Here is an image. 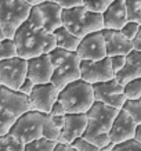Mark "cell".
Here are the masks:
<instances>
[{"label":"cell","instance_id":"obj_1","mask_svg":"<svg viewBox=\"0 0 141 151\" xmlns=\"http://www.w3.org/2000/svg\"><path fill=\"white\" fill-rule=\"evenodd\" d=\"M13 39L17 45L18 57L24 60L49 54L53 49H55L54 35L47 32L44 28L35 27L29 21H25L17 29Z\"/></svg>","mask_w":141,"mask_h":151},{"label":"cell","instance_id":"obj_2","mask_svg":"<svg viewBox=\"0 0 141 151\" xmlns=\"http://www.w3.org/2000/svg\"><path fill=\"white\" fill-rule=\"evenodd\" d=\"M118 112V108L109 107L100 101H94L91 108L86 112L89 122H87V128L83 132L82 137L86 139L87 142L93 143L98 148L104 150L105 147L111 144L109 130H111V126L114 124Z\"/></svg>","mask_w":141,"mask_h":151},{"label":"cell","instance_id":"obj_3","mask_svg":"<svg viewBox=\"0 0 141 151\" xmlns=\"http://www.w3.org/2000/svg\"><path fill=\"white\" fill-rule=\"evenodd\" d=\"M49 54L53 64L51 83L58 90L64 89L68 83L80 79V58L76 51H68L55 47Z\"/></svg>","mask_w":141,"mask_h":151},{"label":"cell","instance_id":"obj_4","mask_svg":"<svg viewBox=\"0 0 141 151\" xmlns=\"http://www.w3.org/2000/svg\"><path fill=\"white\" fill-rule=\"evenodd\" d=\"M62 27L82 39L91 32H98L104 29L102 13L91 11L84 6L62 10Z\"/></svg>","mask_w":141,"mask_h":151},{"label":"cell","instance_id":"obj_5","mask_svg":"<svg viewBox=\"0 0 141 151\" xmlns=\"http://www.w3.org/2000/svg\"><path fill=\"white\" fill-rule=\"evenodd\" d=\"M58 101L65 107L67 114H86L96 101L93 85L83 79L73 81L59 90Z\"/></svg>","mask_w":141,"mask_h":151},{"label":"cell","instance_id":"obj_6","mask_svg":"<svg viewBox=\"0 0 141 151\" xmlns=\"http://www.w3.org/2000/svg\"><path fill=\"white\" fill-rule=\"evenodd\" d=\"M31 9L24 0H0V28L4 37L13 39L17 29L28 19Z\"/></svg>","mask_w":141,"mask_h":151},{"label":"cell","instance_id":"obj_7","mask_svg":"<svg viewBox=\"0 0 141 151\" xmlns=\"http://www.w3.org/2000/svg\"><path fill=\"white\" fill-rule=\"evenodd\" d=\"M43 121H44L43 112L28 111L15 119L9 133L22 144L31 143L36 139L43 137Z\"/></svg>","mask_w":141,"mask_h":151},{"label":"cell","instance_id":"obj_8","mask_svg":"<svg viewBox=\"0 0 141 151\" xmlns=\"http://www.w3.org/2000/svg\"><path fill=\"white\" fill-rule=\"evenodd\" d=\"M28 61L21 57H14L0 61V86L18 90L26 79Z\"/></svg>","mask_w":141,"mask_h":151},{"label":"cell","instance_id":"obj_9","mask_svg":"<svg viewBox=\"0 0 141 151\" xmlns=\"http://www.w3.org/2000/svg\"><path fill=\"white\" fill-rule=\"evenodd\" d=\"M114 78L115 72L108 55L98 61L80 60V79H83L84 82L94 85V83L107 82Z\"/></svg>","mask_w":141,"mask_h":151},{"label":"cell","instance_id":"obj_10","mask_svg":"<svg viewBox=\"0 0 141 151\" xmlns=\"http://www.w3.org/2000/svg\"><path fill=\"white\" fill-rule=\"evenodd\" d=\"M93 92H94V100L96 101L104 103V104L118 108V110H122L125 103H126L123 86L115 78L111 81H107V82L94 83Z\"/></svg>","mask_w":141,"mask_h":151},{"label":"cell","instance_id":"obj_11","mask_svg":"<svg viewBox=\"0 0 141 151\" xmlns=\"http://www.w3.org/2000/svg\"><path fill=\"white\" fill-rule=\"evenodd\" d=\"M59 90L51 82L43 85H35L32 93L29 94L31 111H37L43 114H49L51 107L58 100Z\"/></svg>","mask_w":141,"mask_h":151},{"label":"cell","instance_id":"obj_12","mask_svg":"<svg viewBox=\"0 0 141 151\" xmlns=\"http://www.w3.org/2000/svg\"><path fill=\"white\" fill-rule=\"evenodd\" d=\"M76 54L80 60H90V61H98L107 57L105 42L101 31L91 32L82 37L76 49Z\"/></svg>","mask_w":141,"mask_h":151},{"label":"cell","instance_id":"obj_13","mask_svg":"<svg viewBox=\"0 0 141 151\" xmlns=\"http://www.w3.org/2000/svg\"><path fill=\"white\" fill-rule=\"evenodd\" d=\"M0 108L18 118L22 114L31 111L29 97L19 93L18 90H11L9 87L0 86Z\"/></svg>","mask_w":141,"mask_h":151},{"label":"cell","instance_id":"obj_14","mask_svg":"<svg viewBox=\"0 0 141 151\" xmlns=\"http://www.w3.org/2000/svg\"><path fill=\"white\" fill-rule=\"evenodd\" d=\"M137 124L133 121V118L125 110H119L114 124L109 130V140L112 144H119V143L132 140L136 136Z\"/></svg>","mask_w":141,"mask_h":151},{"label":"cell","instance_id":"obj_15","mask_svg":"<svg viewBox=\"0 0 141 151\" xmlns=\"http://www.w3.org/2000/svg\"><path fill=\"white\" fill-rule=\"evenodd\" d=\"M87 122L89 119L86 114H65V124L57 143L71 146L77 137H82L87 128Z\"/></svg>","mask_w":141,"mask_h":151},{"label":"cell","instance_id":"obj_16","mask_svg":"<svg viewBox=\"0 0 141 151\" xmlns=\"http://www.w3.org/2000/svg\"><path fill=\"white\" fill-rule=\"evenodd\" d=\"M28 61V72L26 78H29L35 85L51 82L53 76V64H51L50 54H42Z\"/></svg>","mask_w":141,"mask_h":151},{"label":"cell","instance_id":"obj_17","mask_svg":"<svg viewBox=\"0 0 141 151\" xmlns=\"http://www.w3.org/2000/svg\"><path fill=\"white\" fill-rule=\"evenodd\" d=\"M102 37L105 42V49H107V55L114 57V55H127L133 50V43L122 35L118 29H108L104 28L101 29Z\"/></svg>","mask_w":141,"mask_h":151},{"label":"cell","instance_id":"obj_18","mask_svg":"<svg viewBox=\"0 0 141 151\" xmlns=\"http://www.w3.org/2000/svg\"><path fill=\"white\" fill-rule=\"evenodd\" d=\"M102 19H104V28L120 31L123 25L127 22L125 0H114L102 11Z\"/></svg>","mask_w":141,"mask_h":151},{"label":"cell","instance_id":"obj_19","mask_svg":"<svg viewBox=\"0 0 141 151\" xmlns=\"http://www.w3.org/2000/svg\"><path fill=\"white\" fill-rule=\"evenodd\" d=\"M137 78H141V51L132 50L126 55L123 68L118 73H115V79L125 86L127 82Z\"/></svg>","mask_w":141,"mask_h":151},{"label":"cell","instance_id":"obj_20","mask_svg":"<svg viewBox=\"0 0 141 151\" xmlns=\"http://www.w3.org/2000/svg\"><path fill=\"white\" fill-rule=\"evenodd\" d=\"M37 7L43 15V28L47 32L53 33L57 28L62 27V9L55 1L46 0Z\"/></svg>","mask_w":141,"mask_h":151},{"label":"cell","instance_id":"obj_21","mask_svg":"<svg viewBox=\"0 0 141 151\" xmlns=\"http://www.w3.org/2000/svg\"><path fill=\"white\" fill-rule=\"evenodd\" d=\"M55 37V47L59 49H64L68 51H76L80 39L77 36H75L73 33H71L65 27H59L57 28L54 32H53Z\"/></svg>","mask_w":141,"mask_h":151},{"label":"cell","instance_id":"obj_22","mask_svg":"<svg viewBox=\"0 0 141 151\" xmlns=\"http://www.w3.org/2000/svg\"><path fill=\"white\" fill-rule=\"evenodd\" d=\"M55 146H57V142L40 137L31 143H26L24 151H53L55 148Z\"/></svg>","mask_w":141,"mask_h":151},{"label":"cell","instance_id":"obj_23","mask_svg":"<svg viewBox=\"0 0 141 151\" xmlns=\"http://www.w3.org/2000/svg\"><path fill=\"white\" fill-rule=\"evenodd\" d=\"M25 144L18 142L10 133L0 136V151H24Z\"/></svg>","mask_w":141,"mask_h":151},{"label":"cell","instance_id":"obj_24","mask_svg":"<svg viewBox=\"0 0 141 151\" xmlns=\"http://www.w3.org/2000/svg\"><path fill=\"white\" fill-rule=\"evenodd\" d=\"M17 55H18V51H17V45L14 39L4 37L3 40H0V61L14 58Z\"/></svg>","mask_w":141,"mask_h":151},{"label":"cell","instance_id":"obj_25","mask_svg":"<svg viewBox=\"0 0 141 151\" xmlns=\"http://www.w3.org/2000/svg\"><path fill=\"white\" fill-rule=\"evenodd\" d=\"M127 21H133L141 25V0H125Z\"/></svg>","mask_w":141,"mask_h":151},{"label":"cell","instance_id":"obj_26","mask_svg":"<svg viewBox=\"0 0 141 151\" xmlns=\"http://www.w3.org/2000/svg\"><path fill=\"white\" fill-rule=\"evenodd\" d=\"M59 133H61V129H58L53 124L50 115L44 114V121H43V137L49 139V140H53V142H58Z\"/></svg>","mask_w":141,"mask_h":151},{"label":"cell","instance_id":"obj_27","mask_svg":"<svg viewBox=\"0 0 141 151\" xmlns=\"http://www.w3.org/2000/svg\"><path fill=\"white\" fill-rule=\"evenodd\" d=\"M123 93L126 100H137L141 99V78L133 79L123 86Z\"/></svg>","mask_w":141,"mask_h":151},{"label":"cell","instance_id":"obj_28","mask_svg":"<svg viewBox=\"0 0 141 151\" xmlns=\"http://www.w3.org/2000/svg\"><path fill=\"white\" fill-rule=\"evenodd\" d=\"M122 110H125L137 125L141 124V99L137 100H126Z\"/></svg>","mask_w":141,"mask_h":151},{"label":"cell","instance_id":"obj_29","mask_svg":"<svg viewBox=\"0 0 141 151\" xmlns=\"http://www.w3.org/2000/svg\"><path fill=\"white\" fill-rule=\"evenodd\" d=\"M15 119L17 118L14 115H11L10 112L3 110V108H0V136L7 134L10 132V129L14 125Z\"/></svg>","mask_w":141,"mask_h":151},{"label":"cell","instance_id":"obj_30","mask_svg":"<svg viewBox=\"0 0 141 151\" xmlns=\"http://www.w3.org/2000/svg\"><path fill=\"white\" fill-rule=\"evenodd\" d=\"M114 0H83V6L87 7L91 11L96 13H102Z\"/></svg>","mask_w":141,"mask_h":151},{"label":"cell","instance_id":"obj_31","mask_svg":"<svg viewBox=\"0 0 141 151\" xmlns=\"http://www.w3.org/2000/svg\"><path fill=\"white\" fill-rule=\"evenodd\" d=\"M112 150L114 151H141V142H138L136 139H132V140H127V142L115 144Z\"/></svg>","mask_w":141,"mask_h":151},{"label":"cell","instance_id":"obj_32","mask_svg":"<svg viewBox=\"0 0 141 151\" xmlns=\"http://www.w3.org/2000/svg\"><path fill=\"white\" fill-rule=\"evenodd\" d=\"M71 147H73L76 151H102L101 148L94 146L93 143L87 142L86 139H83V137H77L76 140L71 144Z\"/></svg>","mask_w":141,"mask_h":151},{"label":"cell","instance_id":"obj_33","mask_svg":"<svg viewBox=\"0 0 141 151\" xmlns=\"http://www.w3.org/2000/svg\"><path fill=\"white\" fill-rule=\"evenodd\" d=\"M138 28H140V24L133 22V21H127V22H126L122 27L120 32H122V35L126 37V39H129V40H133V39L136 37L137 32H138Z\"/></svg>","mask_w":141,"mask_h":151},{"label":"cell","instance_id":"obj_34","mask_svg":"<svg viewBox=\"0 0 141 151\" xmlns=\"http://www.w3.org/2000/svg\"><path fill=\"white\" fill-rule=\"evenodd\" d=\"M29 22L35 25V27H39V28H43V15H42L40 10L37 6H33L31 11H29V15H28V19Z\"/></svg>","mask_w":141,"mask_h":151},{"label":"cell","instance_id":"obj_35","mask_svg":"<svg viewBox=\"0 0 141 151\" xmlns=\"http://www.w3.org/2000/svg\"><path fill=\"white\" fill-rule=\"evenodd\" d=\"M109 58H111V65H112L114 72L118 73L119 71L123 68V65H125L126 55H114V57H109Z\"/></svg>","mask_w":141,"mask_h":151},{"label":"cell","instance_id":"obj_36","mask_svg":"<svg viewBox=\"0 0 141 151\" xmlns=\"http://www.w3.org/2000/svg\"><path fill=\"white\" fill-rule=\"evenodd\" d=\"M55 3L62 10H68V9H73V7L83 6V0H55Z\"/></svg>","mask_w":141,"mask_h":151},{"label":"cell","instance_id":"obj_37","mask_svg":"<svg viewBox=\"0 0 141 151\" xmlns=\"http://www.w3.org/2000/svg\"><path fill=\"white\" fill-rule=\"evenodd\" d=\"M33 87H35V83H33L29 78H26V79H25V81L22 82V85L19 86L18 92L29 97V94H31V93H32V90H33Z\"/></svg>","mask_w":141,"mask_h":151},{"label":"cell","instance_id":"obj_38","mask_svg":"<svg viewBox=\"0 0 141 151\" xmlns=\"http://www.w3.org/2000/svg\"><path fill=\"white\" fill-rule=\"evenodd\" d=\"M65 114H67V111H65V107L61 104L58 100L54 103V105L51 107V111L49 112V115H51V116H55V115H65Z\"/></svg>","mask_w":141,"mask_h":151},{"label":"cell","instance_id":"obj_39","mask_svg":"<svg viewBox=\"0 0 141 151\" xmlns=\"http://www.w3.org/2000/svg\"><path fill=\"white\" fill-rule=\"evenodd\" d=\"M50 118H51V121H53V124H54L58 129H62V128H64L65 115H55V116H51V115H50Z\"/></svg>","mask_w":141,"mask_h":151},{"label":"cell","instance_id":"obj_40","mask_svg":"<svg viewBox=\"0 0 141 151\" xmlns=\"http://www.w3.org/2000/svg\"><path fill=\"white\" fill-rule=\"evenodd\" d=\"M132 43H133V50L141 51V25H140V28H138V32H137L136 37L132 40Z\"/></svg>","mask_w":141,"mask_h":151},{"label":"cell","instance_id":"obj_41","mask_svg":"<svg viewBox=\"0 0 141 151\" xmlns=\"http://www.w3.org/2000/svg\"><path fill=\"white\" fill-rule=\"evenodd\" d=\"M24 1L28 3L31 7H33V6H39V4H42V3H44L46 0H24Z\"/></svg>","mask_w":141,"mask_h":151},{"label":"cell","instance_id":"obj_42","mask_svg":"<svg viewBox=\"0 0 141 151\" xmlns=\"http://www.w3.org/2000/svg\"><path fill=\"white\" fill-rule=\"evenodd\" d=\"M68 147L67 144H61V143H57V146H55V148L53 151H68Z\"/></svg>","mask_w":141,"mask_h":151},{"label":"cell","instance_id":"obj_43","mask_svg":"<svg viewBox=\"0 0 141 151\" xmlns=\"http://www.w3.org/2000/svg\"><path fill=\"white\" fill-rule=\"evenodd\" d=\"M134 139H136V140H138V142H141V124L137 125V128H136V136H134Z\"/></svg>","mask_w":141,"mask_h":151},{"label":"cell","instance_id":"obj_44","mask_svg":"<svg viewBox=\"0 0 141 151\" xmlns=\"http://www.w3.org/2000/svg\"><path fill=\"white\" fill-rule=\"evenodd\" d=\"M4 39V35H3V31H1V28H0V40H3Z\"/></svg>","mask_w":141,"mask_h":151},{"label":"cell","instance_id":"obj_45","mask_svg":"<svg viewBox=\"0 0 141 151\" xmlns=\"http://www.w3.org/2000/svg\"><path fill=\"white\" fill-rule=\"evenodd\" d=\"M68 151H76V150H75L73 147H71V146H69V147H68Z\"/></svg>","mask_w":141,"mask_h":151},{"label":"cell","instance_id":"obj_46","mask_svg":"<svg viewBox=\"0 0 141 151\" xmlns=\"http://www.w3.org/2000/svg\"><path fill=\"white\" fill-rule=\"evenodd\" d=\"M49 1H55V0H49Z\"/></svg>","mask_w":141,"mask_h":151},{"label":"cell","instance_id":"obj_47","mask_svg":"<svg viewBox=\"0 0 141 151\" xmlns=\"http://www.w3.org/2000/svg\"><path fill=\"white\" fill-rule=\"evenodd\" d=\"M111 151H114V150H111Z\"/></svg>","mask_w":141,"mask_h":151}]
</instances>
